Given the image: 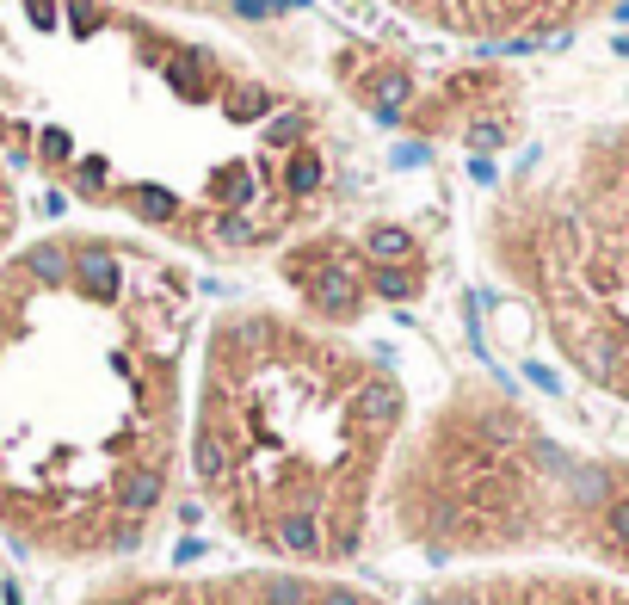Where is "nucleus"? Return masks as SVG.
Wrapping results in <instances>:
<instances>
[{"label":"nucleus","instance_id":"1","mask_svg":"<svg viewBox=\"0 0 629 605\" xmlns=\"http://www.w3.org/2000/svg\"><path fill=\"white\" fill-rule=\"evenodd\" d=\"M192 278L124 235L0 260V538L105 568L136 556L185 464Z\"/></svg>","mask_w":629,"mask_h":605},{"label":"nucleus","instance_id":"2","mask_svg":"<svg viewBox=\"0 0 629 605\" xmlns=\"http://www.w3.org/2000/svg\"><path fill=\"white\" fill-rule=\"evenodd\" d=\"M407 433V383L346 328L253 303L198 340L185 470L204 513L272 568L358 562Z\"/></svg>","mask_w":629,"mask_h":605},{"label":"nucleus","instance_id":"3","mask_svg":"<svg viewBox=\"0 0 629 605\" xmlns=\"http://www.w3.org/2000/svg\"><path fill=\"white\" fill-rule=\"evenodd\" d=\"M74 605H389L346 575H309V568H198V575H161V568H105Z\"/></svg>","mask_w":629,"mask_h":605},{"label":"nucleus","instance_id":"4","mask_svg":"<svg viewBox=\"0 0 629 605\" xmlns=\"http://www.w3.org/2000/svg\"><path fill=\"white\" fill-rule=\"evenodd\" d=\"M414 605H629V593L580 575H537V568H475L420 587Z\"/></svg>","mask_w":629,"mask_h":605},{"label":"nucleus","instance_id":"5","mask_svg":"<svg viewBox=\"0 0 629 605\" xmlns=\"http://www.w3.org/2000/svg\"><path fill=\"white\" fill-rule=\"evenodd\" d=\"M389 7L420 25L463 31V38H506L518 25H562L586 0H389Z\"/></svg>","mask_w":629,"mask_h":605},{"label":"nucleus","instance_id":"6","mask_svg":"<svg viewBox=\"0 0 629 605\" xmlns=\"http://www.w3.org/2000/svg\"><path fill=\"white\" fill-rule=\"evenodd\" d=\"M13 223H19V198H13V186H7V167H0V260H7Z\"/></svg>","mask_w":629,"mask_h":605}]
</instances>
